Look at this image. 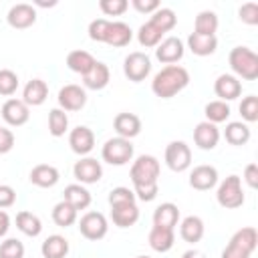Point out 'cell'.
Masks as SVG:
<instances>
[{"instance_id": "35", "label": "cell", "mask_w": 258, "mask_h": 258, "mask_svg": "<svg viewBox=\"0 0 258 258\" xmlns=\"http://www.w3.org/2000/svg\"><path fill=\"white\" fill-rule=\"evenodd\" d=\"M149 22H151L157 30H161V32L165 34V32H169V30L175 28V24H177V16H175V12H173L171 8H167V6H159V8L151 14Z\"/></svg>"}, {"instance_id": "13", "label": "cell", "mask_w": 258, "mask_h": 258, "mask_svg": "<svg viewBox=\"0 0 258 258\" xmlns=\"http://www.w3.org/2000/svg\"><path fill=\"white\" fill-rule=\"evenodd\" d=\"M2 119L10 127H22L30 119V109L22 99H8L2 105Z\"/></svg>"}, {"instance_id": "45", "label": "cell", "mask_w": 258, "mask_h": 258, "mask_svg": "<svg viewBox=\"0 0 258 258\" xmlns=\"http://www.w3.org/2000/svg\"><path fill=\"white\" fill-rule=\"evenodd\" d=\"M238 16L244 24H250V26H256L258 24V4L256 2H246L238 8Z\"/></svg>"}, {"instance_id": "12", "label": "cell", "mask_w": 258, "mask_h": 258, "mask_svg": "<svg viewBox=\"0 0 258 258\" xmlns=\"http://www.w3.org/2000/svg\"><path fill=\"white\" fill-rule=\"evenodd\" d=\"M183 52H185V46L177 36H167L155 46V58L163 64H175L177 60L183 58Z\"/></svg>"}, {"instance_id": "11", "label": "cell", "mask_w": 258, "mask_h": 258, "mask_svg": "<svg viewBox=\"0 0 258 258\" xmlns=\"http://www.w3.org/2000/svg\"><path fill=\"white\" fill-rule=\"evenodd\" d=\"M58 109L62 111H81L87 105V91L81 85H64L58 91Z\"/></svg>"}, {"instance_id": "44", "label": "cell", "mask_w": 258, "mask_h": 258, "mask_svg": "<svg viewBox=\"0 0 258 258\" xmlns=\"http://www.w3.org/2000/svg\"><path fill=\"white\" fill-rule=\"evenodd\" d=\"M99 8L105 16H121L129 8V2L127 0H101Z\"/></svg>"}, {"instance_id": "7", "label": "cell", "mask_w": 258, "mask_h": 258, "mask_svg": "<svg viewBox=\"0 0 258 258\" xmlns=\"http://www.w3.org/2000/svg\"><path fill=\"white\" fill-rule=\"evenodd\" d=\"M79 232L91 240V242H97V240H103L109 232V222L105 218V214L101 212H87L81 216L79 220Z\"/></svg>"}, {"instance_id": "14", "label": "cell", "mask_w": 258, "mask_h": 258, "mask_svg": "<svg viewBox=\"0 0 258 258\" xmlns=\"http://www.w3.org/2000/svg\"><path fill=\"white\" fill-rule=\"evenodd\" d=\"M6 20L12 28H28L36 22V8L32 4H26V2H18L14 6H10L8 14H6Z\"/></svg>"}, {"instance_id": "34", "label": "cell", "mask_w": 258, "mask_h": 258, "mask_svg": "<svg viewBox=\"0 0 258 258\" xmlns=\"http://www.w3.org/2000/svg\"><path fill=\"white\" fill-rule=\"evenodd\" d=\"M218 14L214 10H202L198 16H196V22H194V32L198 34H204V36H216V30H218Z\"/></svg>"}, {"instance_id": "53", "label": "cell", "mask_w": 258, "mask_h": 258, "mask_svg": "<svg viewBox=\"0 0 258 258\" xmlns=\"http://www.w3.org/2000/svg\"><path fill=\"white\" fill-rule=\"evenodd\" d=\"M181 258H206V254H204L202 250L191 248V250H185V252L181 254Z\"/></svg>"}, {"instance_id": "38", "label": "cell", "mask_w": 258, "mask_h": 258, "mask_svg": "<svg viewBox=\"0 0 258 258\" xmlns=\"http://www.w3.org/2000/svg\"><path fill=\"white\" fill-rule=\"evenodd\" d=\"M137 40H139V44L145 46V48H155V46L163 40V32L157 30V28L147 20V22H143V24L139 26V30H137Z\"/></svg>"}, {"instance_id": "49", "label": "cell", "mask_w": 258, "mask_h": 258, "mask_svg": "<svg viewBox=\"0 0 258 258\" xmlns=\"http://www.w3.org/2000/svg\"><path fill=\"white\" fill-rule=\"evenodd\" d=\"M12 147H14V133H12V129L0 127V155L12 151Z\"/></svg>"}, {"instance_id": "31", "label": "cell", "mask_w": 258, "mask_h": 258, "mask_svg": "<svg viewBox=\"0 0 258 258\" xmlns=\"http://www.w3.org/2000/svg\"><path fill=\"white\" fill-rule=\"evenodd\" d=\"M95 62H97V58H95L91 52L83 50V48L71 50V52L67 54V67H69L73 73H79L81 77L87 75V73L93 69Z\"/></svg>"}, {"instance_id": "46", "label": "cell", "mask_w": 258, "mask_h": 258, "mask_svg": "<svg viewBox=\"0 0 258 258\" xmlns=\"http://www.w3.org/2000/svg\"><path fill=\"white\" fill-rule=\"evenodd\" d=\"M107 26H109V20L107 18H95V20H91V24H89V38L95 40V42H103L105 32H107Z\"/></svg>"}, {"instance_id": "8", "label": "cell", "mask_w": 258, "mask_h": 258, "mask_svg": "<svg viewBox=\"0 0 258 258\" xmlns=\"http://www.w3.org/2000/svg\"><path fill=\"white\" fill-rule=\"evenodd\" d=\"M123 73L129 81L133 83H141L149 77L151 73V58L141 52V50H135V52H129L123 60Z\"/></svg>"}, {"instance_id": "1", "label": "cell", "mask_w": 258, "mask_h": 258, "mask_svg": "<svg viewBox=\"0 0 258 258\" xmlns=\"http://www.w3.org/2000/svg\"><path fill=\"white\" fill-rule=\"evenodd\" d=\"M189 73L181 64H165L159 73H155L151 81V91L159 99H171L181 93L189 85Z\"/></svg>"}, {"instance_id": "32", "label": "cell", "mask_w": 258, "mask_h": 258, "mask_svg": "<svg viewBox=\"0 0 258 258\" xmlns=\"http://www.w3.org/2000/svg\"><path fill=\"white\" fill-rule=\"evenodd\" d=\"M224 137H226V141L230 145L240 147V145H246L250 141L252 133H250V127L246 123H242V121H230L226 125V129H224Z\"/></svg>"}, {"instance_id": "40", "label": "cell", "mask_w": 258, "mask_h": 258, "mask_svg": "<svg viewBox=\"0 0 258 258\" xmlns=\"http://www.w3.org/2000/svg\"><path fill=\"white\" fill-rule=\"evenodd\" d=\"M240 115L246 123H254L258 121V97L256 95H248L240 101Z\"/></svg>"}, {"instance_id": "39", "label": "cell", "mask_w": 258, "mask_h": 258, "mask_svg": "<svg viewBox=\"0 0 258 258\" xmlns=\"http://www.w3.org/2000/svg\"><path fill=\"white\" fill-rule=\"evenodd\" d=\"M204 115H206V121H210V123H214V125L224 123V121H228V117H230V105L224 103V101H220V99L210 101V103L204 107Z\"/></svg>"}, {"instance_id": "50", "label": "cell", "mask_w": 258, "mask_h": 258, "mask_svg": "<svg viewBox=\"0 0 258 258\" xmlns=\"http://www.w3.org/2000/svg\"><path fill=\"white\" fill-rule=\"evenodd\" d=\"M131 6L141 14H153L161 4L157 0H131Z\"/></svg>"}, {"instance_id": "28", "label": "cell", "mask_w": 258, "mask_h": 258, "mask_svg": "<svg viewBox=\"0 0 258 258\" xmlns=\"http://www.w3.org/2000/svg\"><path fill=\"white\" fill-rule=\"evenodd\" d=\"M62 200L64 202H69L77 212L79 210H87L89 206H91V191L85 187V185H81V183H69L67 187H64V191H62Z\"/></svg>"}, {"instance_id": "25", "label": "cell", "mask_w": 258, "mask_h": 258, "mask_svg": "<svg viewBox=\"0 0 258 258\" xmlns=\"http://www.w3.org/2000/svg\"><path fill=\"white\" fill-rule=\"evenodd\" d=\"M179 222V208L171 202H163L155 208L153 212V226H161V228H169L175 230Z\"/></svg>"}, {"instance_id": "30", "label": "cell", "mask_w": 258, "mask_h": 258, "mask_svg": "<svg viewBox=\"0 0 258 258\" xmlns=\"http://www.w3.org/2000/svg\"><path fill=\"white\" fill-rule=\"evenodd\" d=\"M187 48L196 54V56H210L216 52L218 48V38L216 36H204L198 32H191L187 36Z\"/></svg>"}, {"instance_id": "43", "label": "cell", "mask_w": 258, "mask_h": 258, "mask_svg": "<svg viewBox=\"0 0 258 258\" xmlns=\"http://www.w3.org/2000/svg\"><path fill=\"white\" fill-rule=\"evenodd\" d=\"M0 258H24V244L18 238H6L0 242Z\"/></svg>"}, {"instance_id": "5", "label": "cell", "mask_w": 258, "mask_h": 258, "mask_svg": "<svg viewBox=\"0 0 258 258\" xmlns=\"http://www.w3.org/2000/svg\"><path fill=\"white\" fill-rule=\"evenodd\" d=\"M133 143L129 139H123V137H111L105 141L103 149H101V157L103 161H107L109 165H127L131 159H133Z\"/></svg>"}, {"instance_id": "24", "label": "cell", "mask_w": 258, "mask_h": 258, "mask_svg": "<svg viewBox=\"0 0 258 258\" xmlns=\"http://www.w3.org/2000/svg\"><path fill=\"white\" fill-rule=\"evenodd\" d=\"M147 242H149L151 250L163 254V252H169V250L173 248V244H175V234H173V230H169V228L153 226V228L149 230Z\"/></svg>"}, {"instance_id": "16", "label": "cell", "mask_w": 258, "mask_h": 258, "mask_svg": "<svg viewBox=\"0 0 258 258\" xmlns=\"http://www.w3.org/2000/svg\"><path fill=\"white\" fill-rule=\"evenodd\" d=\"M133 38V30L129 24L121 22V20H109V26H107V32H105V38L103 42L113 46V48H123L131 42Z\"/></svg>"}, {"instance_id": "41", "label": "cell", "mask_w": 258, "mask_h": 258, "mask_svg": "<svg viewBox=\"0 0 258 258\" xmlns=\"http://www.w3.org/2000/svg\"><path fill=\"white\" fill-rule=\"evenodd\" d=\"M18 89V75L10 69H0V95L10 97Z\"/></svg>"}, {"instance_id": "36", "label": "cell", "mask_w": 258, "mask_h": 258, "mask_svg": "<svg viewBox=\"0 0 258 258\" xmlns=\"http://www.w3.org/2000/svg\"><path fill=\"white\" fill-rule=\"evenodd\" d=\"M77 216H79V212L69 204V202H58L54 208H52V222L56 224V226H60V228H69V226H73L75 222H77Z\"/></svg>"}, {"instance_id": "6", "label": "cell", "mask_w": 258, "mask_h": 258, "mask_svg": "<svg viewBox=\"0 0 258 258\" xmlns=\"http://www.w3.org/2000/svg\"><path fill=\"white\" fill-rule=\"evenodd\" d=\"M216 200L222 208L226 210H236L244 204V189H242V179L232 173L228 175L220 185H218V191H216Z\"/></svg>"}, {"instance_id": "33", "label": "cell", "mask_w": 258, "mask_h": 258, "mask_svg": "<svg viewBox=\"0 0 258 258\" xmlns=\"http://www.w3.org/2000/svg\"><path fill=\"white\" fill-rule=\"evenodd\" d=\"M16 228H18L24 236L36 238V236L42 232V222H40V218H38L36 214L22 210V212L16 214Z\"/></svg>"}, {"instance_id": "29", "label": "cell", "mask_w": 258, "mask_h": 258, "mask_svg": "<svg viewBox=\"0 0 258 258\" xmlns=\"http://www.w3.org/2000/svg\"><path fill=\"white\" fill-rule=\"evenodd\" d=\"M111 220L117 228H129L137 224L139 220V208L137 204H123V206H113L111 208Z\"/></svg>"}, {"instance_id": "26", "label": "cell", "mask_w": 258, "mask_h": 258, "mask_svg": "<svg viewBox=\"0 0 258 258\" xmlns=\"http://www.w3.org/2000/svg\"><path fill=\"white\" fill-rule=\"evenodd\" d=\"M204 232H206V226H204V220L200 216H187L179 224V236L187 244L200 242L204 238Z\"/></svg>"}, {"instance_id": "27", "label": "cell", "mask_w": 258, "mask_h": 258, "mask_svg": "<svg viewBox=\"0 0 258 258\" xmlns=\"http://www.w3.org/2000/svg\"><path fill=\"white\" fill-rule=\"evenodd\" d=\"M71 246L69 240L60 234H50L42 244H40V254L42 258H67Z\"/></svg>"}, {"instance_id": "37", "label": "cell", "mask_w": 258, "mask_h": 258, "mask_svg": "<svg viewBox=\"0 0 258 258\" xmlns=\"http://www.w3.org/2000/svg\"><path fill=\"white\" fill-rule=\"evenodd\" d=\"M69 131V115L67 111L54 107L48 111V133L52 137H62Z\"/></svg>"}, {"instance_id": "22", "label": "cell", "mask_w": 258, "mask_h": 258, "mask_svg": "<svg viewBox=\"0 0 258 258\" xmlns=\"http://www.w3.org/2000/svg\"><path fill=\"white\" fill-rule=\"evenodd\" d=\"M109 81H111V71H109V67H107L105 62H101V60H97V62L93 64V69H91L87 75H83V85H85V89H91V91H101V89H105V87L109 85Z\"/></svg>"}, {"instance_id": "19", "label": "cell", "mask_w": 258, "mask_h": 258, "mask_svg": "<svg viewBox=\"0 0 258 258\" xmlns=\"http://www.w3.org/2000/svg\"><path fill=\"white\" fill-rule=\"evenodd\" d=\"M218 183V169L214 165H196L189 171V185L198 191H208Z\"/></svg>"}, {"instance_id": "51", "label": "cell", "mask_w": 258, "mask_h": 258, "mask_svg": "<svg viewBox=\"0 0 258 258\" xmlns=\"http://www.w3.org/2000/svg\"><path fill=\"white\" fill-rule=\"evenodd\" d=\"M244 181L254 189L258 187V165L256 163H248L244 169Z\"/></svg>"}, {"instance_id": "9", "label": "cell", "mask_w": 258, "mask_h": 258, "mask_svg": "<svg viewBox=\"0 0 258 258\" xmlns=\"http://www.w3.org/2000/svg\"><path fill=\"white\" fill-rule=\"evenodd\" d=\"M165 165L175 171L181 173L185 169H189L191 165V149L185 141H171L165 147Z\"/></svg>"}, {"instance_id": "20", "label": "cell", "mask_w": 258, "mask_h": 258, "mask_svg": "<svg viewBox=\"0 0 258 258\" xmlns=\"http://www.w3.org/2000/svg\"><path fill=\"white\" fill-rule=\"evenodd\" d=\"M113 129H115L117 137L131 141L133 137H137L141 133V119L135 113H119L113 119Z\"/></svg>"}, {"instance_id": "48", "label": "cell", "mask_w": 258, "mask_h": 258, "mask_svg": "<svg viewBox=\"0 0 258 258\" xmlns=\"http://www.w3.org/2000/svg\"><path fill=\"white\" fill-rule=\"evenodd\" d=\"M14 202H16V191H14V187L8 185V183H0V210L14 206Z\"/></svg>"}, {"instance_id": "4", "label": "cell", "mask_w": 258, "mask_h": 258, "mask_svg": "<svg viewBox=\"0 0 258 258\" xmlns=\"http://www.w3.org/2000/svg\"><path fill=\"white\" fill-rule=\"evenodd\" d=\"M159 159L155 155H139L129 169V177L133 187H141V185H155L159 179Z\"/></svg>"}, {"instance_id": "10", "label": "cell", "mask_w": 258, "mask_h": 258, "mask_svg": "<svg viewBox=\"0 0 258 258\" xmlns=\"http://www.w3.org/2000/svg\"><path fill=\"white\" fill-rule=\"evenodd\" d=\"M73 175L77 177V181L81 185H89V183H97L103 177V165L101 161H97L95 157H81L75 165H73Z\"/></svg>"}, {"instance_id": "2", "label": "cell", "mask_w": 258, "mask_h": 258, "mask_svg": "<svg viewBox=\"0 0 258 258\" xmlns=\"http://www.w3.org/2000/svg\"><path fill=\"white\" fill-rule=\"evenodd\" d=\"M230 69L234 77H240L244 81H256L258 79V54L248 46H234L228 54Z\"/></svg>"}, {"instance_id": "54", "label": "cell", "mask_w": 258, "mask_h": 258, "mask_svg": "<svg viewBox=\"0 0 258 258\" xmlns=\"http://www.w3.org/2000/svg\"><path fill=\"white\" fill-rule=\"evenodd\" d=\"M135 258H151V256H135Z\"/></svg>"}, {"instance_id": "52", "label": "cell", "mask_w": 258, "mask_h": 258, "mask_svg": "<svg viewBox=\"0 0 258 258\" xmlns=\"http://www.w3.org/2000/svg\"><path fill=\"white\" fill-rule=\"evenodd\" d=\"M8 230H10V216L4 210H0V238H4Z\"/></svg>"}, {"instance_id": "42", "label": "cell", "mask_w": 258, "mask_h": 258, "mask_svg": "<svg viewBox=\"0 0 258 258\" xmlns=\"http://www.w3.org/2000/svg\"><path fill=\"white\" fill-rule=\"evenodd\" d=\"M123 204H137V198H135L133 189L123 187V185L113 187L109 191V206L113 208V206H123Z\"/></svg>"}, {"instance_id": "3", "label": "cell", "mask_w": 258, "mask_h": 258, "mask_svg": "<svg viewBox=\"0 0 258 258\" xmlns=\"http://www.w3.org/2000/svg\"><path fill=\"white\" fill-rule=\"evenodd\" d=\"M258 246V232L252 226L240 228L238 232H234V236L230 238L228 246L222 250L220 258H250L252 252Z\"/></svg>"}, {"instance_id": "15", "label": "cell", "mask_w": 258, "mask_h": 258, "mask_svg": "<svg viewBox=\"0 0 258 258\" xmlns=\"http://www.w3.org/2000/svg\"><path fill=\"white\" fill-rule=\"evenodd\" d=\"M69 145L77 155H89L95 147V133L87 125H79L69 133Z\"/></svg>"}, {"instance_id": "47", "label": "cell", "mask_w": 258, "mask_h": 258, "mask_svg": "<svg viewBox=\"0 0 258 258\" xmlns=\"http://www.w3.org/2000/svg\"><path fill=\"white\" fill-rule=\"evenodd\" d=\"M133 194H135V198L141 200V202H153V200L157 198V194H159V183H155V185L133 187Z\"/></svg>"}, {"instance_id": "18", "label": "cell", "mask_w": 258, "mask_h": 258, "mask_svg": "<svg viewBox=\"0 0 258 258\" xmlns=\"http://www.w3.org/2000/svg\"><path fill=\"white\" fill-rule=\"evenodd\" d=\"M220 141V129L218 125L210 123V121H200L194 129V143L204 149V151H212Z\"/></svg>"}, {"instance_id": "23", "label": "cell", "mask_w": 258, "mask_h": 258, "mask_svg": "<svg viewBox=\"0 0 258 258\" xmlns=\"http://www.w3.org/2000/svg\"><path fill=\"white\" fill-rule=\"evenodd\" d=\"M48 99V85L42 79H32L22 89V101L28 107H38Z\"/></svg>"}, {"instance_id": "21", "label": "cell", "mask_w": 258, "mask_h": 258, "mask_svg": "<svg viewBox=\"0 0 258 258\" xmlns=\"http://www.w3.org/2000/svg\"><path fill=\"white\" fill-rule=\"evenodd\" d=\"M30 183H34L36 187H52L58 183L60 179V173L54 165L50 163H38L30 169V175H28Z\"/></svg>"}, {"instance_id": "17", "label": "cell", "mask_w": 258, "mask_h": 258, "mask_svg": "<svg viewBox=\"0 0 258 258\" xmlns=\"http://www.w3.org/2000/svg\"><path fill=\"white\" fill-rule=\"evenodd\" d=\"M214 93L216 97H220V101L228 103V101H234L242 95V83L238 77L234 75H220L216 81H214Z\"/></svg>"}]
</instances>
